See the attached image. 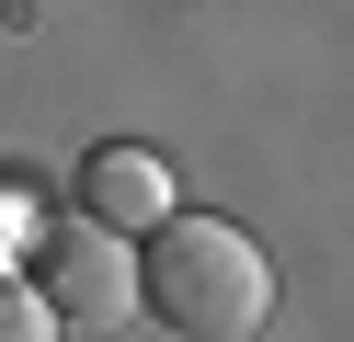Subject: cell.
I'll return each mask as SVG.
<instances>
[{"label": "cell", "mask_w": 354, "mask_h": 342, "mask_svg": "<svg viewBox=\"0 0 354 342\" xmlns=\"http://www.w3.org/2000/svg\"><path fill=\"white\" fill-rule=\"evenodd\" d=\"M138 308L171 319L183 342H252L263 319H274V263H263L252 228L171 205V217L138 240Z\"/></svg>", "instance_id": "6da1fadb"}, {"label": "cell", "mask_w": 354, "mask_h": 342, "mask_svg": "<svg viewBox=\"0 0 354 342\" xmlns=\"http://www.w3.org/2000/svg\"><path fill=\"white\" fill-rule=\"evenodd\" d=\"M46 308L57 319H80V331H103V319H126L138 308V251H126V228H103V217H80V228H57L46 240Z\"/></svg>", "instance_id": "7a4b0ae2"}, {"label": "cell", "mask_w": 354, "mask_h": 342, "mask_svg": "<svg viewBox=\"0 0 354 342\" xmlns=\"http://www.w3.org/2000/svg\"><path fill=\"white\" fill-rule=\"evenodd\" d=\"M0 342H57V308H46V285H12V274H0Z\"/></svg>", "instance_id": "277c9868"}, {"label": "cell", "mask_w": 354, "mask_h": 342, "mask_svg": "<svg viewBox=\"0 0 354 342\" xmlns=\"http://www.w3.org/2000/svg\"><path fill=\"white\" fill-rule=\"evenodd\" d=\"M80 217L126 228V240H149V228L171 217V160L138 149V137H103L92 160H80Z\"/></svg>", "instance_id": "3957f363"}]
</instances>
